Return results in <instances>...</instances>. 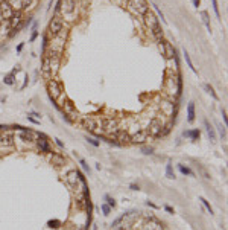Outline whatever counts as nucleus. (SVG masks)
<instances>
[{"label": "nucleus", "mask_w": 228, "mask_h": 230, "mask_svg": "<svg viewBox=\"0 0 228 230\" xmlns=\"http://www.w3.org/2000/svg\"><path fill=\"white\" fill-rule=\"evenodd\" d=\"M128 9L134 15H144L149 11V5L146 3V0H129Z\"/></svg>", "instance_id": "nucleus-1"}, {"label": "nucleus", "mask_w": 228, "mask_h": 230, "mask_svg": "<svg viewBox=\"0 0 228 230\" xmlns=\"http://www.w3.org/2000/svg\"><path fill=\"white\" fill-rule=\"evenodd\" d=\"M63 29H64L63 19H61L59 14H55L53 17H52L50 23H49V34L52 35V37H56V35H58Z\"/></svg>", "instance_id": "nucleus-2"}, {"label": "nucleus", "mask_w": 228, "mask_h": 230, "mask_svg": "<svg viewBox=\"0 0 228 230\" xmlns=\"http://www.w3.org/2000/svg\"><path fill=\"white\" fill-rule=\"evenodd\" d=\"M47 90H49V96L50 99H59L61 95H63V86L56 81V79H49V82H47Z\"/></svg>", "instance_id": "nucleus-3"}, {"label": "nucleus", "mask_w": 228, "mask_h": 230, "mask_svg": "<svg viewBox=\"0 0 228 230\" xmlns=\"http://www.w3.org/2000/svg\"><path fill=\"white\" fill-rule=\"evenodd\" d=\"M158 47H160L161 55H164L166 60L175 58V49H173V46L169 41H166V40H163V38L158 40Z\"/></svg>", "instance_id": "nucleus-4"}, {"label": "nucleus", "mask_w": 228, "mask_h": 230, "mask_svg": "<svg viewBox=\"0 0 228 230\" xmlns=\"http://www.w3.org/2000/svg\"><path fill=\"white\" fill-rule=\"evenodd\" d=\"M163 127H164V123H163V121H161L160 117H154V119L149 121V133H151L154 137H157V139H158Z\"/></svg>", "instance_id": "nucleus-5"}, {"label": "nucleus", "mask_w": 228, "mask_h": 230, "mask_svg": "<svg viewBox=\"0 0 228 230\" xmlns=\"http://www.w3.org/2000/svg\"><path fill=\"white\" fill-rule=\"evenodd\" d=\"M143 17H144V25H146L148 28H149V30H154V29H157V28H160V21H158V19L155 17L154 12L148 11Z\"/></svg>", "instance_id": "nucleus-6"}, {"label": "nucleus", "mask_w": 228, "mask_h": 230, "mask_svg": "<svg viewBox=\"0 0 228 230\" xmlns=\"http://www.w3.org/2000/svg\"><path fill=\"white\" fill-rule=\"evenodd\" d=\"M64 180H65V183L69 184L70 188H78V183H81V180H79V171H70L65 174L64 177Z\"/></svg>", "instance_id": "nucleus-7"}, {"label": "nucleus", "mask_w": 228, "mask_h": 230, "mask_svg": "<svg viewBox=\"0 0 228 230\" xmlns=\"http://www.w3.org/2000/svg\"><path fill=\"white\" fill-rule=\"evenodd\" d=\"M76 8L74 0H59V11H63L65 15H72Z\"/></svg>", "instance_id": "nucleus-8"}, {"label": "nucleus", "mask_w": 228, "mask_h": 230, "mask_svg": "<svg viewBox=\"0 0 228 230\" xmlns=\"http://www.w3.org/2000/svg\"><path fill=\"white\" fill-rule=\"evenodd\" d=\"M37 145H38V149L44 154H49V152H53L50 151V145H49V140L44 134H38V140H37Z\"/></svg>", "instance_id": "nucleus-9"}, {"label": "nucleus", "mask_w": 228, "mask_h": 230, "mask_svg": "<svg viewBox=\"0 0 228 230\" xmlns=\"http://www.w3.org/2000/svg\"><path fill=\"white\" fill-rule=\"evenodd\" d=\"M18 137L23 142H34V140L37 139V134H35L32 130H29V128H23V130L20 131Z\"/></svg>", "instance_id": "nucleus-10"}, {"label": "nucleus", "mask_w": 228, "mask_h": 230, "mask_svg": "<svg viewBox=\"0 0 228 230\" xmlns=\"http://www.w3.org/2000/svg\"><path fill=\"white\" fill-rule=\"evenodd\" d=\"M12 14H14V9L9 6V3L8 2H3L2 5H0V17L2 19H6V20H9Z\"/></svg>", "instance_id": "nucleus-11"}, {"label": "nucleus", "mask_w": 228, "mask_h": 230, "mask_svg": "<svg viewBox=\"0 0 228 230\" xmlns=\"http://www.w3.org/2000/svg\"><path fill=\"white\" fill-rule=\"evenodd\" d=\"M146 139H148V133L146 131H137V133H134V134L129 137V140L132 143H144Z\"/></svg>", "instance_id": "nucleus-12"}, {"label": "nucleus", "mask_w": 228, "mask_h": 230, "mask_svg": "<svg viewBox=\"0 0 228 230\" xmlns=\"http://www.w3.org/2000/svg\"><path fill=\"white\" fill-rule=\"evenodd\" d=\"M63 113L65 116H74V113H76V110H74V104L72 101L65 99V102L63 104Z\"/></svg>", "instance_id": "nucleus-13"}, {"label": "nucleus", "mask_w": 228, "mask_h": 230, "mask_svg": "<svg viewBox=\"0 0 228 230\" xmlns=\"http://www.w3.org/2000/svg\"><path fill=\"white\" fill-rule=\"evenodd\" d=\"M144 230H163V225L157 219L149 218V221H146V224H144Z\"/></svg>", "instance_id": "nucleus-14"}, {"label": "nucleus", "mask_w": 228, "mask_h": 230, "mask_svg": "<svg viewBox=\"0 0 228 230\" xmlns=\"http://www.w3.org/2000/svg\"><path fill=\"white\" fill-rule=\"evenodd\" d=\"M175 105L177 104H173V102H163L161 104V111L164 113V116H172Z\"/></svg>", "instance_id": "nucleus-15"}, {"label": "nucleus", "mask_w": 228, "mask_h": 230, "mask_svg": "<svg viewBox=\"0 0 228 230\" xmlns=\"http://www.w3.org/2000/svg\"><path fill=\"white\" fill-rule=\"evenodd\" d=\"M204 125H205V130H207V134L210 137V142H216V133H214V128L208 123V121H204Z\"/></svg>", "instance_id": "nucleus-16"}, {"label": "nucleus", "mask_w": 228, "mask_h": 230, "mask_svg": "<svg viewBox=\"0 0 228 230\" xmlns=\"http://www.w3.org/2000/svg\"><path fill=\"white\" fill-rule=\"evenodd\" d=\"M50 66H52V63H50L49 56L44 55V58H43V66H41V69H43V73H44L46 76H49V75H50Z\"/></svg>", "instance_id": "nucleus-17"}, {"label": "nucleus", "mask_w": 228, "mask_h": 230, "mask_svg": "<svg viewBox=\"0 0 228 230\" xmlns=\"http://www.w3.org/2000/svg\"><path fill=\"white\" fill-rule=\"evenodd\" d=\"M187 121L188 122L195 121V102H188L187 105Z\"/></svg>", "instance_id": "nucleus-18"}, {"label": "nucleus", "mask_w": 228, "mask_h": 230, "mask_svg": "<svg viewBox=\"0 0 228 230\" xmlns=\"http://www.w3.org/2000/svg\"><path fill=\"white\" fill-rule=\"evenodd\" d=\"M52 163H53L55 166H63L64 165V157L59 156V154H52Z\"/></svg>", "instance_id": "nucleus-19"}, {"label": "nucleus", "mask_w": 228, "mask_h": 230, "mask_svg": "<svg viewBox=\"0 0 228 230\" xmlns=\"http://www.w3.org/2000/svg\"><path fill=\"white\" fill-rule=\"evenodd\" d=\"M199 136H201V131L199 130H190V131H184V137H190V139H199Z\"/></svg>", "instance_id": "nucleus-20"}, {"label": "nucleus", "mask_w": 228, "mask_h": 230, "mask_svg": "<svg viewBox=\"0 0 228 230\" xmlns=\"http://www.w3.org/2000/svg\"><path fill=\"white\" fill-rule=\"evenodd\" d=\"M117 140H120V145L122 143H128L129 142V134L126 131H122V133H119V134H117Z\"/></svg>", "instance_id": "nucleus-21"}, {"label": "nucleus", "mask_w": 228, "mask_h": 230, "mask_svg": "<svg viewBox=\"0 0 228 230\" xmlns=\"http://www.w3.org/2000/svg\"><path fill=\"white\" fill-rule=\"evenodd\" d=\"M204 88H205V90H207V91H208V93H210V95H212V96H213V99H216V101L219 99V96L216 95V91H214V88H213L212 86H210V84H204Z\"/></svg>", "instance_id": "nucleus-22"}, {"label": "nucleus", "mask_w": 228, "mask_h": 230, "mask_svg": "<svg viewBox=\"0 0 228 230\" xmlns=\"http://www.w3.org/2000/svg\"><path fill=\"white\" fill-rule=\"evenodd\" d=\"M47 225H49L50 229H58L61 225V221L59 219H50L49 223H47Z\"/></svg>", "instance_id": "nucleus-23"}, {"label": "nucleus", "mask_w": 228, "mask_h": 230, "mask_svg": "<svg viewBox=\"0 0 228 230\" xmlns=\"http://www.w3.org/2000/svg\"><path fill=\"white\" fill-rule=\"evenodd\" d=\"M184 58H186V61H187V64H188V67H190L193 72H196V69L193 67V63H192V60H190V56H188V54L186 52V49H184Z\"/></svg>", "instance_id": "nucleus-24"}, {"label": "nucleus", "mask_w": 228, "mask_h": 230, "mask_svg": "<svg viewBox=\"0 0 228 230\" xmlns=\"http://www.w3.org/2000/svg\"><path fill=\"white\" fill-rule=\"evenodd\" d=\"M201 17H202V20H204L205 26H207V29L210 30V21H208V14H207V11H202V12H201Z\"/></svg>", "instance_id": "nucleus-25"}, {"label": "nucleus", "mask_w": 228, "mask_h": 230, "mask_svg": "<svg viewBox=\"0 0 228 230\" xmlns=\"http://www.w3.org/2000/svg\"><path fill=\"white\" fill-rule=\"evenodd\" d=\"M178 168H179V171H181V174H184V175H193V172H192L190 169H188L187 166H183V165H179Z\"/></svg>", "instance_id": "nucleus-26"}, {"label": "nucleus", "mask_w": 228, "mask_h": 230, "mask_svg": "<svg viewBox=\"0 0 228 230\" xmlns=\"http://www.w3.org/2000/svg\"><path fill=\"white\" fill-rule=\"evenodd\" d=\"M32 3V0H20V9H28Z\"/></svg>", "instance_id": "nucleus-27"}, {"label": "nucleus", "mask_w": 228, "mask_h": 230, "mask_svg": "<svg viewBox=\"0 0 228 230\" xmlns=\"http://www.w3.org/2000/svg\"><path fill=\"white\" fill-rule=\"evenodd\" d=\"M125 218H126V213L120 215V216H119V218H117V219H114V221H113V224H111V225H113V227H117V225H119V224L122 223V221H125Z\"/></svg>", "instance_id": "nucleus-28"}, {"label": "nucleus", "mask_w": 228, "mask_h": 230, "mask_svg": "<svg viewBox=\"0 0 228 230\" xmlns=\"http://www.w3.org/2000/svg\"><path fill=\"white\" fill-rule=\"evenodd\" d=\"M199 200H201V203H202V204L205 206V209H207V210L210 212V215H212V213H213V209H212V206H210V203H208L207 200H205V198H202V197H201Z\"/></svg>", "instance_id": "nucleus-29"}, {"label": "nucleus", "mask_w": 228, "mask_h": 230, "mask_svg": "<svg viewBox=\"0 0 228 230\" xmlns=\"http://www.w3.org/2000/svg\"><path fill=\"white\" fill-rule=\"evenodd\" d=\"M3 82H5L6 86H12V84H14V76H12V73L3 78Z\"/></svg>", "instance_id": "nucleus-30"}, {"label": "nucleus", "mask_w": 228, "mask_h": 230, "mask_svg": "<svg viewBox=\"0 0 228 230\" xmlns=\"http://www.w3.org/2000/svg\"><path fill=\"white\" fill-rule=\"evenodd\" d=\"M166 175H167L169 178H175V174H173L172 165H167V166H166Z\"/></svg>", "instance_id": "nucleus-31"}, {"label": "nucleus", "mask_w": 228, "mask_h": 230, "mask_svg": "<svg viewBox=\"0 0 228 230\" xmlns=\"http://www.w3.org/2000/svg\"><path fill=\"white\" fill-rule=\"evenodd\" d=\"M105 200L108 201V206L111 207V209H113V207H116V200H114V198H111L109 195H105Z\"/></svg>", "instance_id": "nucleus-32"}, {"label": "nucleus", "mask_w": 228, "mask_h": 230, "mask_svg": "<svg viewBox=\"0 0 228 230\" xmlns=\"http://www.w3.org/2000/svg\"><path fill=\"white\" fill-rule=\"evenodd\" d=\"M38 26H37V23H34V26H32V37H30V41H34L35 38H37V35H38Z\"/></svg>", "instance_id": "nucleus-33"}, {"label": "nucleus", "mask_w": 228, "mask_h": 230, "mask_svg": "<svg viewBox=\"0 0 228 230\" xmlns=\"http://www.w3.org/2000/svg\"><path fill=\"white\" fill-rule=\"evenodd\" d=\"M213 3V9H214V14H216V17H221V12H219V6H217V0H212Z\"/></svg>", "instance_id": "nucleus-34"}, {"label": "nucleus", "mask_w": 228, "mask_h": 230, "mask_svg": "<svg viewBox=\"0 0 228 230\" xmlns=\"http://www.w3.org/2000/svg\"><path fill=\"white\" fill-rule=\"evenodd\" d=\"M100 209H102V212H103L105 216L109 215V212H111V207H109L108 204H102V206H100Z\"/></svg>", "instance_id": "nucleus-35"}, {"label": "nucleus", "mask_w": 228, "mask_h": 230, "mask_svg": "<svg viewBox=\"0 0 228 230\" xmlns=\"http://www.w3.org/2000/svg\"><path fill=\"white\" fill-rule=\"evenodd\" d=\"M79 163H81V165H82V168H84V169H85L87 172H90V166L87 165V162L84 160V158H81V160H79Z\"/></svg>", "instance_id": "nucleus-36"}, {"label": "nucleus", "mask_w": 228, "mask_h": 230, "mask_svg": "<svg viewBox=\"0 0 228 230\" xmlns=\"http://www.w3.org/2000/svg\"><path fill=\"white\" fill-rule=\"evenodd\" d=\"M87 140H88V143H91L93 146H99V142H98V140L91 139V137H87Z\"/></svg>", "instance_id": "nucleus-37"}, {"label": "nucleus", "mask_w": 228, "mask_h": 230, "mask_svg": "<svg viewBox=\"0 0 228 230\" xmlns=\"http://www.w3.org/2000/svg\"><path fill=\"white\" fill-rule=\"evenodd\" d=\"M152 151H154V149H152L151 146H149V148H143V152L144 154H152Z\"/></svg>", "instance_id": "nucleus-38"}, {"label": "nucleus", "mask_w": 228, "mask_h": 230, "mask_svg": "<svg viewBox=\"0 0 228 230\" xmlns=\"http://www.w3.org/2000/svg\"><path fill=\"white\" fill-rule=\"evenodd\" d=\"M222 117H223V122L227 123V111H225V108H222Z\"/></svg>", "instance_id": "nucleus-39"}, {"label": "nucleus", "mask_w": 228, "mask_h": 230, "mask_svg": "<svg viewBox=\"0 0 228 230\" xmlns=\"http://www.w3.org/2000/svg\"><path fill=\"white\" fill-rule=\"evenodd\" d=\"M166 210H167L169 213H173V209H172V207H170V206H166Z\"/></svg>", "instance_id": "nucleus-40"}, {"label": "nucleus", "mask_w": 228, "mask_h": 230, "mask_svg": "<svg viewBox=\"0 0 228 230\" xmlns=\"http://www.w3.org/2000/svg\"><path fill=\"white\" fill-rule=\"evenodd\" d=\"M0 130H3V131H5V130H9V127H6V125H0Z\"/></svg>", "instance_id": "nucleus-41"}, {"label": "nucleus", "mask_w": 228, "mask_h": 230, "mask_svg": "<svg viewBox=\"0 0 228 230\" xmlns=\"http://www.w3.org/2000/svg\"><path fill=\"white\" fill-rule=\"evenodd\" d=\"M131 189H132V191H138V186H135V184H131Z\"/></svg>", "instance_id": "nucleus-42"}, {"label": "nucleus", "mask_w": 228, "mask_h": 230, "mask_svg": "<svg viewBox=\"0 0 228 230\" xmlns=\"http://www.w3.org/2000/svg\"><path fill=\"white\" fill-rule=\"evenodd\" d=\"M55 140H56V143H58L59 146H64V145H63V142H61V140H58V139H55Z\"/></svg>", "instance_id": "nucleus-43"}, {"label": "nucleus", "mask_w": 228, "mask_h": 230, "mask_svg": "<svg viewBox=\"0 0 228 230\" xmlns=\"http://www.w3.org/2000/svg\"><path fill=\"white\" fill-rule=\"evenodd\" d=\"M120 2H123V3H126V2H128V0H120Z\"/></svg>", "instance_id": "nucleus-44"}, {"label": "nucleus", "mask_w": 228, "mask_h": 230, "mask_svg": "<svg viewBox=\"0 0 228 230\" xmlns=\"http://www.w3.org/2000/svg\"><path fill=\"white\" fill-rule=\"evenodd\" d=\"M3 2H5V0H0V5H2V3H3Z\"/></svg>", "instance_id": "nucleus-45"}, {"label": "nucleus", "mask_w": 228, "mask_h": 230, "mask_svg": "<svg viewBox=\"0 0 228 230\" xmlns=\"http://www.w3.org/2000/svg\"><path fill=\"white\" fill-rule=\"evenodd\" d=\"M93 230H98V227H96V225H94V227H93Z\"/></svg>", "instance_id": "nucleus-46"}, {"label": "nucleus", "mask_w": 228, "mask_h": 230, "mask_svg": "<svg viewBox=\"0 0 228 230\" xmlns=\"http://www.w3.org/2000/svg\"><path fill=\"white\" fill-rule=\"evenodd\" d=\"M65 230H73V229H65Z\"/></svg>", "instance_id": "nucleus-47"}]
</instances>
